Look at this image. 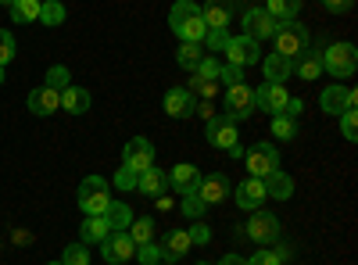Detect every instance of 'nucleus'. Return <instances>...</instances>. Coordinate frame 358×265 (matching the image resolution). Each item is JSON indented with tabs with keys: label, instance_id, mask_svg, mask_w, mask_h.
Masks as SVG:
<instances>
[{
	"label": "nucleus",
	"instance_id": "nucleus-1",
	"mask_svg": "<svg viewBox=\"0 0 358 265\" xmlns=\"http://www.w3.org/2000/svg\"><path fill=\"white\" fill-rule=\"evenodd\" d=\"M169 29L183 40V43H201L208 25H204V15H201V4L194 0H176L172 11H169Z\"/></svg>",
	"mask_w": 358,
	"mask_h": 265
},
{
	"label": "nucleus",
	"instance_id": "nucleus-2",
	"mask_svg": "<svg viewBox=\"0 0 358 265\" xmlns=\"http://www.w3.org/2000/svg\"><path fill=\"white\" fill-rule=\"evenodd\" d=\"M276 43V54H283V57H294L297 54H305L308 50V29L297 22V18H287V22H276V29H273V36H268Z\"/></svg>",
	"mask_w": 358,
	"mask_h": 265
},
{
	"label": "nucleus",
	"instance_id": "nucleus-3",
	"mask_svg": "<svg viewBox=\"0 0 358 265\" xmlns=\"http://www.w3.org/2000/svg\"><path fill=\"white\" fill-rule=\"evenodd\" d=\"M355 65H358V50H355V43H348V40L330 43V47L322 50V72H326V76L348 79V76L355 72Z\"/></svg>",
	"mask_w": 358,
	"mask_h": 265
},
{
	"label": "nucleus",
	"instance_id": "nucleus-4",
	"mask_svg": "<svg viewBox=\"0 0 358 265\" xmlns=\"http://www.w3.org/2000/svg\"><path fill=\"white\" fill-rule=\"evenodd\" d=\"M108 204H111L108 180H101V176H86V180L79 183V208L86 215H104Z\"/></svg>",
	"mask_w": 358,
	"mask_h": 265
},
{
	"label": "nucleus",
	"instance_id": "nucleus-5",
	"mask_svg": "<svg viewBox=\"0 0 358 265\" xmlns=\"http://www.w3.org/2000/svg\"><path fill=\"white\" fill-rule=\"evenodd\" d=\"M244 165H248V176L265 180L268 172L280 169V155H276V147L268 143V140H262V143H251L248 151H244Z\"/></svg>",
	"mask_w": 358,
	"mask_h": 265
},
{
	"label": "nucleus",
	"instance_id": "nucleus-6",
	"mask_svg": "<svg viewBox=\"0 0 358 265\" xmlns=\"http://www.w3.org/2000/svg\"><path fill=\"white\" fill-rule=\"evenodd\" d=\"M255 111V90L248 83H236V86H226V101H222V115H229L233 122L241 119H251Z\"/></svg>",
	"mask_w": 358,
	"mask_h": 265
},
{
	"label": "nucleus",
	"instance_id": "nucleus-7",
	"mask_svg": "<svg viewBox=\"0 0 358 265\" xmlns=\"http://www.w3.org/2000/svg\"><path fill=\"white\" fill-rule=\"evenodd\" d=\"M244 229H248V237H251L255 244H262V248H268V244H276V241H280V219H276L273 212L255 208Z\"/></svg>",
	"mask_w": 358,
	"mask_h": 265
},
{
	"label": "nucleus",
	"instance_id": "nucleus-8",
	"mask_svg": "<svg viewBox=\"0 0 358 265\" xmlns=\"http://www.w3.org/2000/svg\"><path fill=\"white\" fill-rule=\"evenodd\" d=\"M204 140L212 147H219V151H229L233 143H241V133H236V122L229 115H212L204 126Z\"/></svg>",
	"mask_w": 358,
	"mask_h": 265
},
{
	"label": "nucleus",
	"instance_id": "nucleus-9",
	"mask_svg": "<svg viewBox=\"0 0 358 265\" xmlns=\"http://www.w3.org/2000/svg\"><path fill=\"white\" fill-rule=\"evenodd\" d=\"M101 255H104L108 265H122V262H129L136 255V244H133V237L126 229H111L108 237L101 241Z\"/></svg>",
	"mask_w": 358,
	"mask_h": 265
},
{
	"label": "nucleus",
	"instance_id": "nucleus-10",
	"mask_svg": "<svg viewBox=\"0 0 358 265\" xmlns=\"http://www.w3.org/2000/svg\"><path fill=\"white\" fill-rule=\"evenodd\" d=\"M222 54L229 57V65H241V69L262 62V47H258V40H251V36H229V43H226Z\"/></svg>",
	"mask_w": 358,
	"mask_h": 265
},
{
	"label": "nucleus",
	"instance_id": "nucleus-11",
	"mask_svg": "<svg viewBox=\"0 0 358 265\" xmlns=\"http://www.w3.org/2000/svg\"><path fill=\"white\" fill-rule=\"evenodd\" d=\"M122 165H129L133 172H147L155 165V143L147 136H133L122 151Z\"/></svg>",
	"mask_w": 358,
	"mask_h": 265
},
{
	"label": "nucleus",
	"instance_id": "nucleus-12",
	"mask_svg": "<svg viewBox=\"0 0 358 265\" xmlns=\"http://www.w3.org/2000/svg\"><path fill=\"white\" fill-rule=\"evenodd\" d=\"M287 101H290V94H287L283 83H262L255 90V108H262L268 115H280L287 108Z\"/></svg>",
	"mask_w": 358,
	"mask_h": 265
},
{
	"label": "nucleus",
	"instance_id": "nucleus-13",
	"mask_svg": "<svg viewBox=\"0 0 358 265\" xmlns=\"http://www.w3.org/2000/svg\"><path fill=\"white\" fill-rule=\"evenodd\" d=\"M358 104V94L355 90H348V86H326V90L319 94V108L326 111V115H341V111H348V108H355Z\"/></svg>",
	"mask_w": 358,
	"mask_h": 265
},
{
	"label": "nucleus",
	"instance_id": "nucleus-14",
	"mask_svg": "<svg viewBox=\"0 0 358 265\" xmlns=\"http://www.w3.org/2000/svg\"><path fill=\"white\" fill-rule=\"evenodd\" d=\"M241 22H244V36H251V40H268L273 29H276V18L268 15L265 8H251Z\"/></svg>",
	"mask_w": 358,
	"mask_h": 265
},
{
	"label": "nucleus",
	"instance_id": "nucleus-15",
	"mask_svg": "<svg viewBox=\"0 0 358 265\" xmlns=\"http://www.w3.org/2000/svg\"><path fill=\"white\" fill-rule=\"evenodd\" d=\"M201 169L197 165H190V162H183V165H176L172 172H169V187L176 190V194H197V187H201Z\"/></svg>",
	"mask_w": 358,
	"mask_h": 265
},
{
	"label": "nucleus",
	"instance_id": "nucleus-16",
	"mask_svg": "<svg viewBox=\"0 0 358 265\" xmlns=\"http://www.w3.org/2000/svg\"><path fill=\"white\" fill-rule=\"evenodd\" d=\"M136 190H140L143 197H151V201L165 197V190H169V172H165V169H158V165H151L147 172H140Z\"/></svg>",
	"mask_w": 358,
	"mask_h": 265
},
{
	"label": "nucleus",
	"instance_id": "nucleus-17",
	"mask_svg": "<svg viewBox=\"0 0 358 265\" xmlns=\"http://www.w3.org/2000/svg\"><path fill=\"white\" fill-rule=\"evenodd\" d=\"M194 97L187 86H172V90L165 94V115H172V119H194Z\"/></svg>",
	"mask_w": 358,
	"mask_h": 265
},
{
	"label": "nucleus",
	"instance_id": "nucleus-18",
	"mask_svg": "<svg viewBox=\"0 0 358 265\" xmlns=\"http://www.w3.org/2000/svg\"><path fill=\"white\" fill-rule=\"evenodd\" d=\"M229 190H233V183L226 180V172H212V176H204L201 187H197V194H201V201H204V204H222Z\"/></svg>",
	"mask_w": 358,
	"mask_h": 265
},
{
	"label": "nucleus",
	"instance_id": "nucleus-19",
	"mask_svg": "<svg viewBox=\"0 0 358 265\" xmlns=\"http://www.w3.org/2000/svg\"><path fill=\"white\" fill-rule=\"evenodd\" d=\"M233 197H236V204H241L244 212H255V208H262V204H265V197H268V194H265V183H262V180L248 176V180H244L241 187H236V194H233Z\"/></svg>",
	"mask_w": 358,
	"mask_h": 265
},
{
	"label": "nucleus",
	"instance_id": "nucleus-20",
	"mask_svg": "<svg viewBox=\"0 0 358 265\" xmlns=\"http://www.w3.org/2000/svg\"><path fill=\"white\" fill-rule=\"evenodd\" d=\"M158 248H162V258H165V262H179V258H183V255L194 248V241H190L187 229H169L165 241H162Z\"/></svg>",
	"mask_w": 358,
	"mask_h": 265
},
{
	"label": "nucleus",
	"instance_id": "nucleus-21",
	"mask_svg": "<svg viewBox=\"0 0 358 265\" xmlns=\"http://www.w3.org/2000/svg\"><path fill=\"white\" fill-rule=\"evenodd\" d=\"M57 108H62V94L50 90V86H36L33 94H29V111L40 115V119H47V115H54Z\"/></svg>",
	"mask_w": 358,
	"mask_h": 265
},
{
	"label": "nucleus",
	"instance_id": "nucleus-22",
	"mask_svg": "<svg viewBox=\"0 0 358 265\" xmlns=\"http://www.w3.org/2000/svg\"><path fill=\"white\" fill-rule=\"evenodd\" d=\"M201 15L208 29H226L233 18V0H208V4H201Z\"/></svg>",
	"mask_w": 358,
	"mask_h": 265
},
{
	"label": "nucleus",
	"instance_id": "nucleus-23",
	"mask_svg": "<svg viewBox=\"0 0 358 265\" xmlns=\"http://www.w3.org/2000/svg\"><path fill=\"white\" fill-rule=\"evenodd\" d=\"M262 72H265V83H287V76H294V62L273 50L268 57H262Z\"/></svg>",
	"mask_w": 358,
	"mask_h": 265
},
{
	"label": "nucleus",
	"instance_id": "nucleus-24",
	"mask_svg": "<svg viewBox=\"0 0 358 265\" xmlns=\"http://www.w3.org/2000/svg\"><path fill=\"white\" fill-rule=\"evenodd\" d=\"M294 76L305 79V83L319 79V76H322V54L312 50V47H308L305 54H297V57H294Z\"/></svg>",
	"mask_w": 358,
	"mask_h": 265
},
{
	"label": "nucleus",
	"instance_id": "nucleus-25",
	"mask_svg": "<svg viewBox=\"0 0 358 265\" xmlns=\"http://www.w3.org/2000/svg\"><path fill=\"white\" fill-rule=\"evenodd\" d=\"M262 183H265V194H268V197H276V201H290V197H294V180H290L287 172H280V169H276V172H268Z\"/></svg>",
	"mask_w": 358,
	"mask_h": 265
},
{
	"label": "nucleus",
	"instance_id": "nucleus-26",
	"mask_svg": "<svg viewBox=\"0 0 358 265\" xmlns=\"http://www.w3.org/2000/svg\"><path fill=\"white\" fill-rule=\"evenodd\" d=\"M62 108H65L69 115H86V111H90V90L69 83L65 90H62Z\"/></svg>",
	"mask_w": 358,
	"mask_h": 265
},
{
	"label": "nucleus",
	"instance_id": "nucleus-27",
	"mask_svg": "<svg viewBox=\"0 0 358 265\" xmlns=\"http://www.w3.org/2000/svg\"><path fill=\"white\" fill-rule=\"evenodd\" d=\"M108 233H111V229H108L104 215H86V219H83V229H79V237H83V244H101Z\"/></svg>",
	"mask_w": 358,
	"mask_h": 265
},
{
	"label": "nucleus",
	"instance_id": "nucleus-28",
	"mask_svg": "<svg viewBox=\"0 0 358 265\" xmlns=\"http://www.w3.org/2000/svg\"><path fill=\"white\" fill-rule=\"evenodd\" d=\"M104 222H108V229H129V222H133L129 204H122V201H111L108 208H104Z\"/></svg>",
	"mask_w": 358,
	"mask_h": 265
},
{
	"label": "nucleus",
	"instance_id": "nucleus-29",
	"mask_svg": "<svg viewBox=\"0 0 358 265\" xmlns=\"http://www.w3.org/2000/svg\"><path fill=\"white\" fill-rule=\"evenodd\" d=\"M40 4L43 0H11V18L18 22V25H25V22H36L40 18Z\"/></svg>",
	"mask_w": 358,
	"mask_h": 265
},
{
	"label": "nucleus",
	"instance_id": "nucleus-30",
	"mask_svg": "<svg viewBox=\"0 0 358 265\" xmlns=\"http://www.w3.org/2000/svg\"><path fill=\"white\" fill-rule=\"evenodd\" d=\"M265 11L273 15L276 22H287V18H297V11H301V0H265Z\"/></svg>",
	"mask_w": 358,
	"mask_h": 265
},
{
	"label": "nucleus",
	"instance_id": "nucleus-31",
	"mask_svg": "<svg viewBox=\"0 0 358 265\" xmlns=\"http://www.w3.org/2000/svg\"><path fill=\"white\" fill-rule=\"evenodd\" d=\"M187 90H190L194 101H215V94H219V79H201V76H194Z\"/></svg>",
	"mask_w": 358,
	"mask_h": 265
},
{
	"label": "nucleus",
	"instance_id": "nucleus-32",
	"mask_svg": "<svg viewBox=\"0 0 358 265\" xmlns=\"http://www.w3.org/2000/svg\"><path fill=\"white\" fill-rule=\"evenodd\" d=\"M201 57H204V47H201V43H183V47L176 50L179 69H187V72H194V69L201 65Z\"/></svg>",
	"mask_w": 358,
	"mask_h": 265
},
{
	"label": "nucleus",
	"instance_id": "nucleus-33",
	"mask_svg": "<svg viewBox=\"0 0 358 265\" xmlns=\"http://www.w3.org/2000/svg\"><path fill=\"white\" fill-rule=\"evenodd\" d=\"M129 237H133V244H147V241H155V219H147V215H136L133 222H129Z\"/></svg>",
	"mask_w": 358,
	"mask_h": 265
},
{
	"label": "nucleus",
	"instance_id": "nucleus-34",
	"mask_svg": "<svg viewBox=\"0 0 358 265\" xmlns=\"http://www.w3.org/2000/svg\"><path fill=\"white\" fill-rule=\"evenodd\" d=\"M36 22H43L47 29H57L65 22V4L62 0H47V4H40V18Z\"/></svg>",
	"mask_w": 358,
	"mask_h": 265
},
{
	"label": "nucleus",
	"instance_id": "nucleus-35",
	"mask_svg": "<svg viewBox=\"0 0 358 265\" xmlns=\"http://www.w3.org/2000/svg\"><path fill=\"white\" fill-rule=\"evenodd\" d=\"M226 43H229V29H208L204 40H201V47H204V50H212V54H222Z\"/></svg>",
	"mask_w": 358,
	"mask_h": 265
},
{
	"label": "nucleus",
	"instance_id": "nucleus-36",
	"mask_svg": "<svg viewBox=\"0 0 358 265\" xmlns=\"http://www.w3.org/2000/svg\"><path fill=\"white\" fill-rule=\"evenodd\" d=\"M273 133H276L283 143H287V140H294V136H297V119H290V115H283V111H280V115H273Z\"/></svg>",
	"mask_w": 358,
	"mask_h": 265
},
{
	"label": "nucleus",
	"instance_id": "nucleus-37",
	"mask_svg": "<svg viewBox=\"0 0 358 265\" xmlns=\"http://www.w3.org/2000/svg\"><path fill=\"white\" fill-rule=\"evenodd\" d=\"M69 83H72V72H69L65 65H54V69L47 72V83H43V86H50V90H57V94H62Z\"/></svg>",
	"mask_w": 358,
	"mask_h": 265
},
{
	"label": "nucleus",
	"instance_id": "nucleus-38",
	"mask_svg": "<svg viewBox=\"0 0 358 265\" xmlns=\"http://www.w3.org/2000/svg\"><path fill=\"white\" fill-rule=\"evenodd\" d=\"M15 54H18V43H15V36L8 33V29H0V69H4L8 62H15Z\"/></svg>",
	"mask_w": 358,
	"mask_h": 265
},
{
	"label": "nucleus",
	"instance_id": "nucleus-39",
	"mask_svg": "<svg viewBox=\"0 0 358 265\" xmlns=\"http://www.w3.org/2000/svg\"><path fill=\"white\" fill-rule=\"evenodd\" d=\"M219 69H222L219 57H215V54H204L201 65L194 69V76H201V79H219Z\"/></svg>",
	"mask_w": 358,
	"mask_h": 265
},
{
	"label": "nucleus",
	"instance_id": "nucleus-40",
	"mask_svg": "<svg viewBox=\"0 0 358 265\" xmlns=\"http://www.w3.org/2000/svg\"><path fill=\"white\" fill-rule=\"evenodd\" d=\"M341 133H344V140H358V108L341 111Z\"/></svg>",
	"mask_w": 358,
	"mask_h": 265
},
{
	"label": "nucleus",
	"instance_id": "nucleus-41",
	"mask_svg": "<svg viewBox=\"0 0 358 265\" xmlns=\"http://www.w3.org/2000/svg\"><path fill=\"white\" fill-rule=\"evenodd\" d=\"M136 180H140V172H133L129 165H118V172H115V187L118 190H136Z\"/></svg>",
	"mask_w": 358,
	"mask_h": 265
},
{
	"label": "nucleus",
	"instance_id": "nucleus-42",
	"mask_svg": "<svg viewBox=\"0 0 358 265\" xmlns=\"http://www.w3.org/2000/svg\"><path fill=\"white\" fill-rule=\"evenodd\" d=\"M179 208H183V215H187V219H201L208 204L201 201V194H183V204H179Z\"/></svg>",
	"mask_w": 358,
	"mask_h": 265
},
{
	"label": "nucleus",
	"instance_id": "nucleus-43",
	"mask_svg": "<svg viewBox=\"0 0 358 265\" xmlns=\"http://www.w3.org/2000/svg\"><path fill=\"white\" fill-rule=\"evenodd\" d=\"M136 258H140V265H158V262H162V248H158L155 241L136 244Z\"/></svg>",
	"mask_w": 358,
	"mask_h": 265
},
{
	"label": "nucleus",
	"instance_id": "nucleus-44",
	"mask_svg": "<svg viewBox=\"0 0 358 265\" xmlns=\"http://www.w3.org/2000/svg\"><path fill=\"white\" fill-rule=\"evenodd\" d=\"M62 265H90V251L83 244H69L62 255Z\"/></svg>",
	"mask_w": 358,
	"mask_h": 265
},
{
	"label": "nucleus",
	"instance_id": "nucleus-45",
	"mask_svg": "<svg viewBox=\"0 0 358 265\" xmlns=\"http://www.w3.org/2000/svg\"><path fill=\"white\" fill-rule=\"evenodd\" d=\"M236 83H244V69L241 65H222L219 69V86H236Z\"/></svg>",
	"mask_w": 358,
	"mask_h": 265
},
{
	"label": "nucleus",
	"instance_id": "nucleus-46",
	"mask_svg": "<svg viewBox=\"0 0 358 265\" xmlns=\"http://www.w3.org/2000/svg\"><path fill=\"white\" fill-rule=\"evenodd\" d=\"M248 265H283V258H280L276 251L262 248V251H255V255H251V262H248Z\"/></svg>",
	"mask_w": 358,
	"mask_h": 265
},
{
	"label": "nucleus",
	"instance_id": "nucleus-47",
	"mask_svg": "<svg viewBox=\"0 0 358 265\" xmlns=\"http://www.w3.org/2000/svg\"><path fill=\"white\" fill-rule=\"evenodd\" d=\"M187 233H190L194 244H208V241H212V229H208L204 222H197V219H194V229H187Z\"/></svg>",
	"mask_w": 358,
	"mask_h": 265
},
{
	"label": "nucleus",
	"instance_id": "nucleus-48",
	"mask_svg": "<svg viewBox=\"0 0 358 265\" xmlns=\"http://www.w3.org/2000/svg\"><path fill=\"white\" fill-rule=\"evenodd\" d=\"M322 4H326V11L344 15V11H351V4H355V0H322Z\"/></svg>",
	"mask_w": 358,
	"mask_h": 265
},
{
	"label": "nucleus",
	"instance_id": "nucleus-49",
	"mask_svg": "<svg viewBox=\"0 0 358 265\" xmlns=\"http://www.w3.org/2000/svg\"><path fill=\"white\" fill-rule=\"evenodd\" d=\"M194 115H201V119L208 122V119H212V115H215V108H212V101H197V104H194Z\"/></svg>",
	"mask_w": 358,
	"mask_h": 265
},
{
	"label": "nucleus",
	"instance_id": "nucleus-50",
	"mask_svg": "<svg viewBox=\"0 0 358 265\" xmlns=\"http://www.w3.org/2000/svg\"><path fill=\"white\" fill-rule=\"evenodd\" d=\"M301 111H305V101H297V97H290V101H287V108H283V115H290V119H297Z\"/></svg>",
	"mask_w": 358,
	"mask_h": 265
},
{
	"label": "nucleus",
	"instance_id": "nucleus-51",
	"mask_svg": "<svg viewBox=\"0 0 358 265\" xmlns=\"http://www.w3.org/2000/svg\"><path fill=\"white\" fill-rule=\"evenodd\" d=\"M215 265H248V258H241V255H226V258L215 262Z\"/></svg>",
	"mask_w": 358,
	"mask_h": 265
},
{
	"label": "nucleus",
	"instance_id": "nucleus-52",
	"mask_svg": "<svg viewBox=\"0 0 358 265\" xmlns=\"http://www.w3.org/2000/svg\"><path fill=\"white\" fill-rule=\"evenodd\" d=\"M8 4H11V0H0V8H8Z\"/></svg>",
	"mask_w": 358,
	"mask_h": 265
},
{
	"label": "nucleus",
	"instance_id": "nucleus-53",
	"mask_svg": "<svg viewBox=\"0 0 358 265\" xmlns=\"http://www.w3.org/2000/svg\"><path fill=\"white\" fill-rule=\"evenodd\" d=\"M158 265H176V262H165V258H162V262H158Z\"/></svg>",
	"mask_w": 358,
	"mask_h": 265
},
{
	"label": "nucleus",
	"instance_id": "nucleus-54",
	"mask_svg": "<svg viewBox=\"0 0 358 265\" xmlns=\"http://www.w3.org/2000/svg\"><path fill=\"white\" fill-rule=\"evenodd\" d=\"M0 83H4V69H0Z\"/></svg>",
	"mask_w": 358,
	"mask_h": 265
},
{
	"label": "nucleus",
	"instance_id": "nucleus-55",
	"mask_svg": "<svg viewBox=\"0 0 358 265\" xmlns=\"http://www.w3.org/2000/svg\"><path fill=\"white\" fill-rule=\"evenodd\" d=\"M50 265H62V262H50Z\"/></svg>",
	"mask_w": 358,
	"mask_h": 265
},
{
	"label": "nucleus",
	"instance_id": "nucleus-56",
	"mask_svg": "<svg viewBox=\"0 0 358 265\" xmlns=\"http://www.w3.org/2000/svg\"><path fill=\"white\" fill-rule=\"evenodd\" d=\"M197 265H208V262H197Z\"/></svg>",
	"mask_w": 358,
	"mask_h": 265
}]
</instances>
